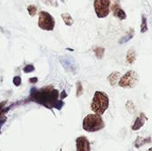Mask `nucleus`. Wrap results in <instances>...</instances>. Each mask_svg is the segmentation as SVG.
<instances>
[{
  "mask_svg": "<svg viewBox=\"0 0 152 151\" xmlns=\"http://www.w3.org/2000/svg\"><path fill=\"white\" fill-rule=\"evenodd\" d=\"M60 61L67 71H75L76 64H75V61L72 59V57L61 56L60 58Z\"/></svg>",
  "mask_w": 152,
  "mask_h": 151,
  "instance_id": "10",
  "label": "nucleus"
},
{
  "mask_svg": "<svg viewBox=\"0 0 152 151\" xmlns=\"http://www.w3.org/2000/svg\"><path fill=\"white\" fill-rule=\"evenodd\" d=\"M35 70V67L31 64H28V65H26L24 68H23V71L25 73H31Z\"/></svg>",
  "mask_w": 152,
  "mask_h": 151,
  "instance_id": "22",
  "label": "nucleus"
},
{
  "mask_svg": "<svg viewBox=\"0 0 152 151\" xmlns=\"http://www.w3.org/2000/svg\"><path fill=\"white\" fill-rule=\"evenodd\" d=\"M42 1H43V3H45L47 5L53 6V7L58 6V1L57 0H42Z\"/></svg>",
  "mask_w": 152,
  "mask_h": 151,
  "instance_id": "21",
  "label": "nucleus"
},
{
  "mask_svg": "<svg viewBox=\"0 0 152 151\" xmlns=\"http://www.w3.org/2000/svg\"><path fill=\"white\" fill-rule=\"evenodd\" d=\"M60 93L53 85H46L43 88H32L28 100L37 102L47 109H61L64 106V102L59 100Z\"/></svg>",
  "mask_w": 152,
  "mask_h": 151,
  "instance_id": "1",
  "label": "nucleus"
},
{
  "mask_svg": "<svg viewBox=\"0 0 152 151\" xmlns=\"http://www.w3.org/2000/svg\"><path fill=\"white\" fill-rule=\"evenodd\" d=\"M83 92H84V89H83V85L81 82H77V96L79 97L80 95H82Z\"/></svg>",
  "mask_w": 152,
  "mask_h": 151,
  "instance_id": "20",
  "label": "nucleus"
},
{
  "mask_svg": "<svg viewBox=\"0 0 152 151\" xmlns=\"http://www.w3.org/2000/svg\"><path fill=\"white\" fill-rule=\"evenodd\" d=\"M12 82H13L14 85L19 86V85L21 84V78H20V77H19V76L14 77H13V79H12Z\"/></svg>",
  "mask_w": 152,
  "mask_h": 151,
  "instance_id": "23",
  "label": "nucleus"
},
{
  "mask_svg": "<svg viewBox=\"0 0 152 151\" xmlns=\"http://www.w3.org/2000/svg\"><path fill=\"white\" fill-rule=\"evenodd\" d=\"M110 0H94V11L98 18H105L110 14Z\"/></svg>",
  "mask_w": 152,
  "mask_h": 151,
  "instance_id": "6",
  "label": "nucleus"
},
{
  "mask_svg": "<svg viewBox=\"0 0 152 151\" xmlns=\"http://www.w3.org/2000/svg\"><path fill=\"white\" fill-rule=\"evenodd\" d=\"M138 82H139L138 74L134 70H129L124 76L121 77L118 82V86L121 88L130 89L135 87Z\"/></svg>",
  "mask_w": 152,
  "mask_h": 151,
  "instance_id": "4",
  "label": "nucleus"
},
{
  "mask_svg": "<svg viewBox=\"0 0 152 151\" xmlns=\"http://www.w3.org/2000/svg\"><path fill=\"white\" fill-rule=\"evenodd\" d=\"M151 142V137H147V138H143V137H137V139L135 140L134 142V147L136 149H139L141 148L142 146L147 144V143H150Z\"/></svg>",
  "mask_w": 152,
  "mask_h": 151,
  "instance_id": "12",
  "label": "nucleus"
},
{
  "mask_svg": "<svg viewBox=\"0 0 152 151\" xmlns=\"http://www.w3.org/2000/svg\"><path fill=\"white\" fill-rule=\"evenodd\" d=\"M65 97H67V93H66V92H65V91H63V92L61 93V100L62 101Z\"/></svg>",
  "mask_w": 152,
  "mask_h": 151,
  "instance_id": "25",
  "label": "nucleus"
},
{
  "mask_svg": "<svg viewBox=\"0 0 152 151\" xmlns=\"http://www.w3.org/2000/svg\"><path fill=\"white\" fill-rule=\"evenodd\" d=\"M148 31V22H147V18L145 15L142 16V24H141V32L145 33Z\"/></svg>",
  "mask_w": 152,
  "mask_h": 151,
  "instance_id": "18",
  "label": "nucleus"
},
{
  "mask_svg": "<svg viewBox=\"0 0 152 151\" xmlns=\"http://www.w3.org/2000/svg\"><path fill=\"white\" fill-rule=\"evenodd\" d=\"M111 11L113 12V15L115 17H117L118 19L123 20H126L127 15L126 13V12L121 8L120 6V4H119V1H117L115 2L112 5H111Z\"/></svg>",
  "mask_w": 152,
  "mask_h": 151,
  "instance_id": "8",
  "label": "nucleus"
},
{
  "mask_svg": "<svg viewBox=\"0 0 152 151\" xmlns=\"http://www.w3.org/2000/svg\"><path fill=\"white\" fill-rule=\"evenodd\" d=\"M5 120H6V118L4 117V113H0V128H1L2 125L4 124Z\"/></svg>",
  "mask_w": 152,
  "mask_h": 151,
  "instance_id": "24",
  "label": "nucleus"
},
{
  "mask_svg": "<svg viewBox=\"0 0 152 151\" xmlns=\"http://www.w3.org/2000/svg\"><path fill=\"white\" fill-rule=\"evenodd\" d=\"M136 61V53L134 49L128 50L126 53V62L130 65H132Z\"/></svg>",
  "mask_w": 152,
  "mask_h": 151,
  "instance_id": "14",
  "label": "nucleus"
},
{
  "mask_svg": "<svg viewBox=\"0 0 152 151\" xmlns=\"http://www.w3.org/2000/svg\"><path fill=\"white\" fill-rule=\"evenodd\" d=\"M94 53H95V56L101 60L104 57V53H105V49L103 47H101V46H98L94 49Z\"/></svg>",
  "mask_w": 152,
  "mask_h": 151,
  "instance_id": "17",
  "label": "nucleus"
},
{
  "mask_svg": "<svg viewBox=\"0 0 152 151\" xmlns=\"http://www.w3.org/2000/svg\"><path fill=\"white\" fill-rule=\"evenodd\" d=\"M29 82H30V83H32V84L37 83V77H31V78H30V80H29Z\"/></svg>",
  "mask_w": 152,
  "mask_h": 151,
  "instance_id": "26",
  "label": "nucleus"
},
{
  "mask_svg": "<svg viewBox=\"0 0 152 151\" xmlns=\"http://www.w3.org/2000/svg\"><path fill=\"white\" fill-rule=\"evenodd\" d=\"M121 78V74L118 71H114L112 72L109 77H108V81L110 84L111 86H116L117 84H118L119 80Z\"/></svg>",
  "mask_w": 152,
  "mask_h": 151,
  "instance_id": "11",
  "label": "nucleus"
},
{
  "mask_svg": "<svg viewBox=\"0 0 152 151\" xmlns=\"http://www.w3.org/2000/svg\"><path fill=\"white\" fill-rule=\"evenodd\" d=\"M110 107V98L106 93L102 91H96L94 94L92 103H91V109L94 114L97 115H103L106 110Z\"/></svg>",
  "mask_w": 152,
  "mask_h": 151,
  "instance_id": "2",
  "label": "nucleus"
},
{
  "mask_svg": "<svg viewBox=\"0 0 152 151\" xmlns=\"http://www.w3.org/2000/svg\"><path fill=\"white\" fill-rule=\"evenodd\" d=\"M82 127L87 133H96L105 127V123L102 116L94 113L87 115L84 118Z\"/></svg>",
  "mask_w": 152,
  "mask_h": 151,
  "instance_id": "3",
  "label": "nucleus"
},
{
  "mask_svg": "<svg viewBox=\"0 0 152 151\" xmlns=\"http://www.w3.org/2000/svg\"><path fill=\"white\" fill-rule=\"evenodd\" d=\"M28 13H29V15L30 16H35L36 15V13H37V7L35 6V5H28Z\"/></svg>",
  "mask_w": 152,
  "mask_h": 151,
  "instance_id": "19",
  "label": "nucleus"
},
{
  "mask_svg": "<svg viewBox=\"0 0 152 151\" xmlns=\"http://www.w3.org/2000/svg\"><path fill=\"white\" fill-rule=\"evenodd\" d=\"M61 18L64 21V23L67 25V26H71L73 23H74V20L73 18L71 17V15L68 12H63L61 14Z\"/></svg>",
  "mask_w": 152,
  "mask_h": 151,
  "instance_id": "15",
  "label": "nucleus"
},
{
  "mask_svg": "<svg viewBox=\"0 0 152 151\" xmlns=\"http://www.w3.org/2000/svg\"><path fill=\"white\" fill-rule=\"evenodd\" d=\"M77 151H91V144L86 136H79L76 140Z\"/></svg>",
  "mask_w": 152,
  "mask_h": 151,
  "instance_id": "7",
  "label": "nucleus"
},
{
  "mask_svg": "<svg viewBox=\"0 0 152 151\" xmlns=\"http://www.w3.org/2000/svg\"><path fill=\"white\" fill-rule=\"evenodd\" d=\"M126 108L130 114H135L136 113V107L132 101H130V100L127 101V102L126 104Z\"/></svg>",
  "mask_w": 152,
  "mask_h": 151,
  "instance_id": "16",
  "label": "nucleus"
},
{
  "mask_svg": "<svg viewBox=\"0 0 152 151\" xmlns=\"http://www.w3.org/2000/svg\"><path fill=\"white\" fill-rule=\"evenodd\" d=\"M147 121H148V117H147L146 114L145 113H140V115L136 117L134 124L132 125L131 129L133 131H139L142 127H143V125H145V123Z\"/></svg>",
  "mask_w": 152,
  "mask_h": 151,
  "instance_id": "9",
  "label": "nucleus"
},
{
  "mask_svg": "<svg viewBox=\"0 0 152 151\" xmlns=\"http://www.w3.org/2000/svg\"><path fill=\"white\" fill-rule=\"evenodd\" d=\"M134 28H131V29L126 33V35H125L124 36H122V37L119 39L118 43H119L120 44H126V43L129 42V41L134 37Z\"/></svg>",
  "mask_w": 152,
  "mask_h": 151,
  "instance_id": "13",
  "label": "nucleus"
},
{
  "mask_svg": "<svg viewBox=\"0 0 152 151\" xmlns=\"http://www.w3.org/2000/svg\"><path fill=\"white\" fill-rule=\"evenodd\" d=\"M148 151H152V148H151V149H149V150Z\"/></svg>",
  "mask_w": 152,
  "mask_h": 151,
  "instance_id": "27",
  "label": "nucleus"
},
{
  "mask_svg": "<svg viewBox=\"0 0 152 151\" xmlns=\"http://www.w3.org/2000/svg\"><path fill=\"white\" fill-rule=\"evenodd\" d=\"M55 26L54 18L46 12H40L38 16V27L44 30L52 31Z\"/></svg>",
  "mask_w": 152,
  "mask_h": 151,
  "instance_id": "5",
  "label": "nucleus"
}]
</instances>
